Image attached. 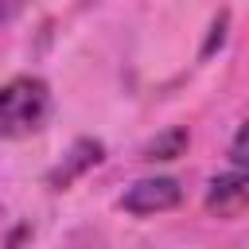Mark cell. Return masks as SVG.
I'll return each instance as SVG.
<instances>
[{"instance_id":"cell-6","label":"cell","mask_w":249,"mask_h":249,"mask_svg":"<svg viewBox=\"0 0 249 249\" xmlns=\"http://www.w3.org/2000/svg\"><path fill=\"white\" fill-rule=\"evenodd\" d=\"M230 160H233L241 171H249V121L237 128V136H233V144H230Z\"/></svg>"},{"instance_id":"cell-4","label":"cell","mask_w":249,"mask_h":249,"mask_svg":"<svg viewBox=\"0 0 249 249\" xmlns=\"http://www.w3.org/2000/svg\"><path fill=\"white\" fill-rule=\"evenodd\" d=\"M101 156H105V148H101V140H89V136H82V140H74V148L62 156V163L47 175V187L51 191H66L82 171H89V167H97L101 163Z\"/></svg>"},{"instance_id":"cell-3","label":"cell","mask_w":249,"mask_h":249,"mask_svg":"<svg viewBox=\"0 0 249 249\" xmlns=\"http://www.w3.org/2000/svg\"><path fill=\"white\" fill-rule=\"evenodd\" d=\"M206 210L218 218H237L249 210V171H230L218 175L206 191Z\"/></svg>"},{"instance_id":"cell-9","label":"cell","mask_w":249,"mask_h":249,"mask_svg":"<svg viewBox=\"0 0 249 249\" xmlns=\"http://www.w3.org/2000/svg\"><path fill=\"white\" fill-rule=\"evenodd\" d=\"M0 214H4V210H0Z\"/></svg>"},{"instance_id":"cell-7","label":"cell","mask_w":249,"mask_h":249,"mask_svg":"<svg viewBox=\"0 0 249 249\" xmlns=\"http://www.w3.org/2000/svg\"><path fill=\"white\" fill-rule=\"evenodd\" d=\"M222 39H226V12L214 19V27H210V39H206V47H202V54H210L214 47H222Z\"/></svg>"},{"instance_id":"cell-8","label":"cell","mask_w":249,"mask_h":249,"mask_svg":"<svg viewBox=\"0 0 249 249\" xmlns=\"http://www.w3.org/2000/svg\"><path fill=\"white\" fill-rule=\"evenodd\" d=\"M16 12H19V8H16V4H0V23H8V19H12V16H16Z\"/></svg>"},{"instance_id":"cell-2","label":"cell","mask_w":249,"mask_h":249,"mask_svg":"<svg viewBox=\"0 0 249 249\" xmlns=\"http://www.w3.org/2000/svg\"><path fill=\"white\" fill-rule=\"evenodd\" d=\"M179 198H183V187H179L175 179H167V175H156V179L132 183V187L121 195V206H124L128 214H160V210L179 206Z\"/></svg>"},{"instance_id":"cell-5","label":"cell","mask_w":249,"mask_h":249,"mask_svg":"<svg viewBox=\"0 0 249 249\" xmlns=\"http://www.w3.org/2000/svg\"><path fill=\"white\" fill-rule=\"evenodd\" d=\"M187 140H191V136H187V128H179V124H175V128H167V132H160L156 140H148V144H144V160H152V163H156V160H175V156H183V152H187Z\"/></svg>"},{"instance_id":"cell-1","label":"cell","mask_w":249,"mask_h":249,"mask_svg":"<svg viewBox=\"0 0 249 249\" xmlns=\"http://www.w3.org/2000/svg\"><path fill=\"white\" fill-rule=\"evenodd\" d=\"M51 117V89L39 78H12L0 86V136H31Z\"/></svg>"}]
</instances>
